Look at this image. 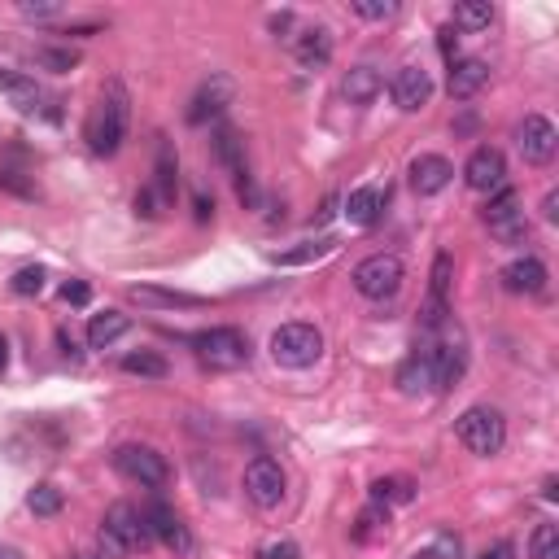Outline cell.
Instances as JSON below:
<instances>
[{"label": "cell", "mask_w": 559, "mask_h": 559, "mask_svg": "<svg viewBox=\"0 0 559 559\" xmlns=\"http://www.w3.org/2000/svg\"><path fill=\"white\" fill-rule=\"evenodd\" d=\"M127 123H132V97H127L123 79H110L101 88L97 110L88 118V132H83L88 136V149L97 153V158H114L127 140Z\"/></svg>", "instance_id": "6da1fadb"}, {"label": "cell", "mask_w": 559, "mask_h": 559, "mask_svg": "<svg viewBox=\"0 0 559 559\" xmlns=\"http://www.w3.org/2000/svg\"><path fill=\"white\" fill-rule=\"evenodd\" d=\"M271 359L280 367H293V372L315 367L324 359V332L315 324H280L271 332Z\"/></svg>", "instance_id": "7a4b0ae2"}, {"label": "cell", "mask_w": 559, "mask_h": 559, "mask_svg": "<svg viewBox=\"0 0 559 559\" xmlns=\"http://www.w3.org/2000/svg\"><path fill=\"white\" fill-rule=\"evenodd\" d=\"M193 350H197V359L214 367V372H236V367H245L249 363V337L241 328H206V332H197L193 337Z\"/></svg>", "instance_id": "3957f363"}, {"label": "cell", "mask_w": 559, "mask_h": 559, "mask_svg": "<svg viewBox=\"0 0 559 559\" xmlns=\"http://www.w3.org/2000/svg\"><path fill=\"white\" fill-rule=\"evenodd\" d=\"M455 433H459V442L468 446L472 455H481V459H490V455H498V450L507 446V420L494 407H468L459 415Z\"/></svg>", "instance_id": "277c9868"}, {"label": "cell", "mask_w": 559, "mask_h": 559, "mask_svg": "<svg viewBox=\"0 0 559 559\" xmlns=\"http://www.w3.org/2000/svg\"><path fill=\"white\" fill-rule=\"evenodd\" d=\"M402 280H407V267H402L398 254H372L354 267V289H359L367 302H385V297H398Z\"/></svg>", "instance_id": "5b68a950"}, {"label": "cell", "mask_w": 559, "mask_h": 559, "mask_svg": "<svg viewBox=\"0 0 559 559\" xmlns=\"http://www.w3.org/2000/svg\"><path fill=\"white\" fill-rule=\"evenodd\" d=\"M114 468L123 472L127 481L145 485V490H162V485L171 481V468H166V459L153 446H123L114 455Z\"/></svg>", "instance_id": "8992f818"}, {"label": "cell", "mask_w": 559, "mask_h": 559, "mask_svg": "<svg viewBox=\"0 0 559 559\" xmlns=\"http://www.w3.org/2000/svg\"><path fill=\"white\" fill-rule=\"evenodd\" d=\"M101 533H110V538L123 546L127 555H132V551H145V546L153 542V529H149L145 511H136L132 503H114L110 511H105Z\"/></svg>", "instance_id": "52a82bcc"}, {"label": "cell", "mask_w": 559, "mask_h": 559, "mask_svg": "<svg viewBox=\"0 0 559 559\" xmlns=\"http://www.w3.org/2000/svg\"><path fill=\"white\" fill-rule=\"evenodd\" d=\"M516 149H520V158H525L529 166L551 162V158H555V149H559L555 123H551L546 114H525V123L516 127Z\"/></svg>", "instance_id": "ba28073f"}, {"label": "cell", "mask_w": 559, "mask_h": 559, "mask_svg": "<svg viewBox=\"0 0 559 559\" xmlns=\"http://www.w3.org/2000/svg\"><path fill=\"white\" fill-rule=\"evenodd\" d=\"M284 468L276 459H254L245 468V494H249V503L254 507H263V511H271V507H280L284 503Z\"/></svg>", "instance_id": "9c48e42d"}, {"label": "cell", "mask_w": 559, "mask_h": 559, "mask_svg": "<svg viewBox=\"0 0 559 559\" xmlns=\"http://www.w3.org/2000/svg\"><path fill=\"white\" fill-rule=\"evenodd\" d=\"M232 101H236V83H232V75H223V70H214V75H210V79L197 88L193 105H188V123H193V127L210 123V118H219V114L228 110Z\"/></svg>", "instance_id": "30bf717a"}, {"label": "cell", "mask_w": 559, "mask_h": 559, "mask_svg": "<svg viewBox=\"0 0 559 559\" xmlns=\"http://www.w3.org/2000/svg\"><path fill=\"white\" fill-rule=\"evenodd\" d=\"M389 97H394V105L402 114H415V110H424L428 101H433V75H428L424 66H415L407 62L394 75V83H389Z\"/></svg>", "instance_id": "8fae6325"}, {"label": "cell", "mask_w": 559, "mask_h": 559, "mask_svg": "<svg viewBox=\"0 0 559 559\" xmlns=\"http://www.w3.org/2000/svg\"><path fill=\"white\" fill-rule=\"evenodd\" d=\"M463 180H468V188H477V193H498V188L507 184V162H503V153H498L494 145L472 149L468 166H463Z\"/></svg>", "instance_id": "7c38bea8"}, {"label": "cell", "mask_w": 559, "mask_h": 559, "mask_svg": "<svg viewBox=\"0 0 559 559\" xmlns=\"http://www.w3.org/2000/svg\"><path fill=\"white\" fill-rule=\"evenodd\" d=\"M424 359H428L433 389H450L463 372H468V350H463L459 341H433V346H424Z\"/></svg>", "instance_id": "4fadbf2b"}, {"label": "cell", "mask_w": 559, "mask_h": 559, "mask_svg": "<svg viewBox=\"0 0 559 559\" xmlns=\"http://www.w3.org/2000/svg\"><path fill=\"white\" fill-rule=\"evenodd\" d=\"M127 297H132L136 306H145V311H201V306H210L206 297H197V293L158 289V284H132Z\"/></svg>", "instance_id": "5bb4252c"}, {"label": "cell", "mask_w": 559, "mask_h": 559, "mask_svg": "<svg viewBox=\"0 0 559 559\" xmlns=\"http://www.w3.org/2000/svg\"><path fill=\"white\" fill-rule=\"evenodd\" d=\"M145 520H149L153 538L166 542L175 555H193V533H188V525H184L180 516H175V507H166V503H149Z\"/></svg>", "instance_id": "9a60e30c"}, {"label": "cell", "mask_w": 559, "mask_h": 559, "mask_svg": "<svg viewBox=\"0 0 559 559\" xmlns=\"http://www.w3.org/2000/svg\"><path fill=\"white\" fill-rule=\"evenodd\" d=\"M428 306H424V328H442L446 324V297H450V280H455V258L437 254L433 258V276H428Z\"/></svg>", "instance_id": "2e32d148"}, {"label": "cell", "mask_w": 559, "mask_h": 559, "mask_svg": "<svg viewBox=\"0 0 559 559\" xmlns=\"http://www.w3.org/2000/svg\"><path fill=\"white\" fill-rule=\"evenodd\" d=\"M407 175H411V188H415L420 197H437L450 180H455V166H450L442 153H420V158L411 162Z\"/></svg>", "instance_id": "e0dca14e"}, {"label": "cell", "mask_w": 559, "mask_h": 559, "mask_svg": "<svg viewBox=\"0 0 559 559\" xmlns=\"http://www.w3.org/2000/svg\"><path fill=\"white\" fill-rule=\"evenodd\" d=\"M332 31L328 27H306L302 35H293V57L302 70H324L332 62Z\"/></svg>", "instance_id": "ac0fdd59"}, {"label": "cell", "mask_w": 559, "mask_h": 559, "mask_svg": "<svg viewBox=\"0 0 559 559\" xmlns=\"http://www.w3.org/2000/svg\"><path fill=\"white\" fill-rule=\"evenodd\" d=\"M485 83H490V66H485L481 57H459V62H450L446 88H450V97L455 101H472Z\"/></svg>", "instance_id": "d6986e66"}, {"label": "cell", "mask_w": 559, "mask_h": 559, "mask_svg": "<svg viewBox=\"0 0 559 559\" xmlns=\"http://www.w3.org/2000/svg\"><path fill=\"white\" fill-rule=\"evenodd\" d=\"M380 88H385V79H380V70L376 66H350L346 70V79H341V97H346L350 105H372L376 97H380Z\"/></svg>", "instance_id": "ffe728a7"}, {"label": "cell", "mask_w": 559, "mask_h": 559, "mask_svg": "<svg viewBox=\"0 0 559 559\" xmlns=\"http://www.w3.org/2000/svg\"><path fill=\"white\" fill-rule=\"evenodd\" d=\"M503 289L507 293H542L546 289V267L538 263V258H516V263L503 267Z\"/></svg>", "instance_id": "44dd1931"}, {"label": "cell", "mask_w": 559, "mask_h": 559, "mask_svg": "<svg viewBox=\"0 0 559 559\" xmlns=\"http://www.w3.org/2000/svg\"><path fill=\"white\" fill-rule=\"evenodd\" d=\"M214 158L228 166L236 184H241L245 175H249V171H245V140H241V132H236V127H228V123L214 132Z\"/></svg>", "instance_id": "7402d4cb"}, {"label": "cell", "mask_w": 559, "mask_h": 559, "mask_svg": "<svg viewBox=\"0 0 559 559\" xmlns=\"http://www.w3.org/2000/svg\"><path fill=\"white\" fill-rule=\"evenodd\" d=\"M132 328V319H127L123 311H105V315H92V324H88V346L92 350H110L123 332Z\"/></svg>", "instance_id": "603a6c76"}, {"label": "cell", "mask_w": 559, "mask_h": 559, "mask_svg": "<svg viewBox=\"0 0 559 559\" xmlns=\"http://www.w3.org/2000/svg\"><path fill=\"white\" fill-rule=\"evenodd\" d=\"M380 206H385V193H380L376 184H363V188H354V193L346 197V219L359 223V228H367V223H376Z\"/></svg>", "instance_id": "cb8c5ba5"}, {"label": "cell", "mask_w": 559, "mask_h": 559, "mask_svg": "<svg viewBox=\"0 0 559 559\" xmlns=\"http://www.w3.org/2000/svg\"><path fill=\"white\" fill-rule=\"evenodd\" d=\"M332 249H337V241H332V236H319V241H306L297 249L276 254V267H311V263H319V258H328Z\"/></svg>", "instance_id": "d4e9b609"}, {"label": "cell", "mask_w": 559, "mask_h": 559, "mask_svg": "<svg viewBox=\"0 0 559 559\" xmlns=\"http://www.w3.org/2000/svg\"><path fill=\"white\" fill-rule=\"evenodd\" d=\"M123 367L127 376H140V380H166V372H171V363L162 359V354H153V350H140V354H123Z\"/></svg>", "instance_id": "484cf974"}, {"label": "cell", "mask_w": 559, "mask_h": 559, "mask_svg": "<svg viewBox=\"0 0 559 559\" xmlns=\"http://www.w3.org/2000/svg\"><path fill=\"white\" fill-rule=\"evenodd\" d=\"M0 88L9 92V101H14L22 114L40 110V88H35V79H27V75H0Z\"/></svg>", "instance_id": "4316f807"}, {"label": "cell", "mask_w": 559, "mask_h": 559, "mask_svg": "<svg viewBox=\"0 0 559 559\" xmlns=\"http://www.w3.org/2000/svg\"><path fill=\"white\" fill-rule=\"evenodd\" d=\"M490 22H494V5H490V0H468V5L455 9V22H450V27H455V31H485Z\"/></svg>", "instance_id": "83f0119b"}, {"label": "cell", "mask_w": 559, "mask_h": 559, "mask_svg": "<svg viewBox=\"0 0 559 559\" xmlns=\"http://www.w3.org/2000/svg\"><path fill=\"white\" fill-rule=\"evenodd\" d=\"M411 498H415V485L407 477H380V481H372V503H380V507L411 503Z\"/></svg>", "instance_id": "f1b7e54d"}, {"label": "cell", "mask_w": 559, "mask_h": 559, "mask_svg": "<svg viewBox=\"0 0 559 559\" xmlns=\"http://www.w3.org/2000/svg\"><path fill=\"white\" fill-rule=\"evenodd\" d=\"M398 389L402 394H420V389H433V376H428V359L424 354H415L398 367Z\"/></svg>", "instance_id": "f546056e"}, {"label": "cell", "mask_w": 559, "mask_h": 559, "mask_svg": "<svg viewBox=\"0 0 559 559\" xmlns=\"http://www.w3.org/2000/svg\"><path fill=\"white\" fill-rule=\"evenodd\" d=\"M35 66L53 70V75H70V70L79 66V53L75 49H57V44H40V49H35Z\"/></svg>", "instance_id": "4dcf8cb0"}, {"label": "cell", "mask_w": 559, "mask_h": 559, "mask_svg": "<svg viewBox=\"0 0 559 559\" xmlns=\"http://www.w3.org/2000/svg\"><path fill=\"white\" fill-rule=\"evenodd\" d=\"M511 214H520V197H516V188H498V193L490 197V201H485V223H490V228H494V223H503V219H511Z\"/></svg>", "instance_id": "1f68e13d"}, {"label": "cell", "mask_w": 559, "mask_h": 559, "mask_svg": "<svg viewBox=\"0 0 559 559\" xmlns=\"http://www.w3.org/2000/svg\"><path fill=\"white\" fill-rule=\"evenodd\" d=\"M153 193L162 197V206L175 197V153H171V145H166V140L158 145V184H153Z\"/></svg>", "instance_id": "d6a6232c"}, {"label": "cell", "mask_w": 559, "mask_h": 559, "mask_svg": "<svg viewBox=\"0 0 559 559\" xmlns=\"http://www.w3.org/2000/svg\"><path fill=\"white\" fill-rule=\"evenodd\" d=\"M529 559H559V529L538 525L529 533Z\"/></svg>", "instance_id": "836d02e7"}, {"label": "cell", "mask_w": 559, "mask_h": 559, "mask_svg": "<svg viewBox=\"0 0 559 559\" xmlns=\"http://www.w3.org/2000/svg\"><path fill=\"white\" fill-rule=\"evenodd\" d=\"M27 507L35 511V516H57V511H62V490H57V485H35V490L27 494Z\"/></svg>", "instance_id": "e575fe53"}, {"label": "cell", "mask_w": 559, "mask_h": 559, "mask_svg": "<svg viewBox=\"0 0 559 559\" xmlns=\"http://www.w3.org/2000/svg\"><path fill=\"white\" fill-rule=\"evenodd\" d=\"M490 232H494L503 245H525V241H529V219H525V210L511 214V219H503V223H494Z\"/></svg>", "instance_id": "d590c367"}, {"label": "cell", "mask_w": 559, "mask_h": 559, "mask_svg": "<svg viewBox=\"0 0 559 559\" xmlns=\"http://www.w3.org/2000/svg\"><path fill=\"white\" fill-rule=\"evenodd\" d=\"M389 529V507H380V503H372L359 516V529H354V538L359 542H367V538H376V533H385Z\"/></svg>", "instance_id": "8d00e7d4"}, {"label": "cell", "mask_w": 559, "mask_h": 559, "mask_svg": "<svg viewBox=\"0 0 559 559\" xmlns=\"http://www.w3.org/2000/svg\"><path fill=\"white\" fill-rule=\"evenodd\" d=\"M354 14L367 18V22H389V18H398V5L394 0H354Z\"/></svg>", "instance_id": "74e56055"}, {"label": "cell", "mask_w": 559, "mask_h": 559, "mask_svg": "<svg viewBox=\"0 0 559 559\" xmlns=\"http://www.w3.org/2000/svg\"><path fill=\"white\" fill-rule=\"evenodd\" d=\"M44 276H49V271H44V267H22L18 276L9 280V289H14L18 297H35V293L44 289Z\"/></svg>", "instance_id": "f35d334b"}, {"label": "cell", "mask_w": 559, "mask_h": 559, "mask_svg": "<svg viewBox=\"0 0 559 559\" xmlns=\"http://www.w3.org/2000/svg\"><path fill=\"white\" fill-rule=\"evenodd\" d=\"M18 14L27 18V22H57V18L66 14V9H62V5H53V0H40V5H31V0H22V5H18Z\"/></svg>", "instance_id": "ab89813d"}, {"label": "cell", "mask_w": 559, "mask_h": 559, "mask_svg": "<svg viewBox=\"0 0 559 559\" xmlns=\"http://www.w3.org/2000/svg\"><path fill=\"white\" fill-rule=\"evenodd\" d=\"M428 555L433 559H463V546H459L455 533H437V542L428 546Z\"/></svg>", "instance_id": "60d3db41"}, {"label": "cell", "mask_w": 559, "mask_h": 559, "mask_svg": "<svg viewBox=\"0 0 559 559\" xmlns=\"http://www.w3.org/2000/svg\"><path fill=\"white\" fill-rule=\"evenodd\" d=\"M62 302H66V306H88V302H92V289H88L83 280H66V284H62Z\"/></svg>", "instance_id": "b9f144b4"}, {"label": "cell", "mask_w": 559, "mask_h": 559, "mask_svg": "<svg viewBox=\"0 0 559 559\" xmlns=\"http://www.w3.org/2000/svg\"><path fill=\"white\" fill-rule=\"evenodd\" d=\"M258 559H302V546L297 542H271V546H263V551H258Z\"/></svg>", "instance_id": "7bdbcfd3"}, {"label": "cell", "mask_w": 559, "mask_h": 559, "mask_svg": "<svg viewBox=\"0 0 559 559\" xmlns=\"http://www.w3.org/2000/svg\"><path fill=\"white\" fill-rule=\"evenodd\" d=\"M162 206V197L158 193H153V188H140V193H136V214H140V219H158V210Z\"/></svg>", "instance_id": "ee69618b"}, {"label": "cell", "mask_w": 559, "mask_h": 559, "mask_svg": "<svg viewBox=\"0 0 559 559\" xmlns=\"http://www.w3.org/2000/svg\"><path fill=\"white\" fill-rule=\"evenodd\" d=\"M0 188H5V193H14V197H35V188L27 184V180H22V175L18 171H0Z\"/></svg>", "instance_id": "f6af8a7d"}, {"label": "cell", "mask_w": 559, "mask_h": 559, "mask_svg": "<svg viewBox=\"0 0 559 559\" xmlns=\"http://www.w3.org/2000/svg\"><path fill=\"white\" fill-rule=\"evenodd\" d=\"M437 44H442V57H446V62H459V31H455V27H442V31H437Z\"/></svg>", "instance_id": "bcb514c9"}, {"label": "cell", "mask_w": 559, "mask_h": 559, "mask_svg": "<svg viewBox=\"0 0 559 559\" xmlns=\"http://www.w3.org/2000/svg\"><path fill=\"white\" fill-rule=\"evenodd\" d=\"M477 559H516V546H511V542H494V546H485Z\"/></svg>", "instance_id": "7dc6e473"}, {"label": "cell", "mask_w": 559, "mask_h": 559, "mask_svg": "<svg viewBox=\"0 0 559 559\" xmlns=\"http://www.w3.org/2000/svg\"><path fill=\"white\" fill-rule=\"evenodd\" d=\"M193 210H197V223H210L214 219V201H206V197H197Z\"/></svg>", "instance_id": "c3c4849f"}, {"label": "cell", "mask_w": 559, "mask_h": 559, "mask_svg": "<svg viewBox=\"0 0 559 559\" xmlns=\"http://www.w3.org/2000/svg\"><path fill=\"white\" fill-rule=\"evenodd\" d=\"M542 214H546V219H559V193H546V201H542Z\"/></svg>", "instance_id": "681fc988"}, {"label": "cell", "mask_w": 559, "mask_h": 559, "mask_svg": "<svg viewBox=\"0 0 559 559\" xmlns=\"http://www.w3.org/2000/svg\"><path fill=\"white\" fill-rule=\"evenodd\" d=\"M289 27H293V14H276V18H271V31H276V35L289 31Z\"/></svg>", "instance_id": "f907efd6"}, {"label": "cell", "mask_w": 559, "mask_h": 559, "mask_svg": "<svg viewBox=\"0 0 559 559\" xmlns=\"http://www.w3.org/2000/svg\"><path fill=\"white\" fill-rule=\"evenodd\" d=\"M0 559H27L18 551V546H9V542H0Z\"/></svg>", "instance_id": "816d5d0a"}, {"label": "cell", "mask_w": 559, "mask_h": 559, "mask_svg": "<svg viewBox=\"0 0 559 559\" xmlns=\"http://www.w3.org/2000/svg\"><path fill=\"white\" fill-rule=\"evenodd\" d=\"M5 367H9V341L0 337V372H5Z\"/></svg>", "instance_id": "f5cc1de1"}, {"label": "cell", "mask_w": 559, "mask_h": 559, "mask_svg": "<svg viewBox=\"0 0 559 559\" xmlns=\"http://www.w3.org/2000/svg\"><path fill=\"white\" fill-rule=\"evenodd\" d=\"M411 559H433V555H428V551H415V555H411Z\"/></svg>", "instance_id": "db71d44e"}, {"label": "cell", "mask_w": 559, "mask_h": 559, "mask_svg": "<svg viewBox=\"0 0 559 559\" xmlns=\"http://www.w3.org/2000/svg\"><path fill=\"white\" fill-rule=\"evenodd\" d=\"M70 559H88V555H70Z\"/></svg>", "instance_id": "11a10c76"}]
</instances>
